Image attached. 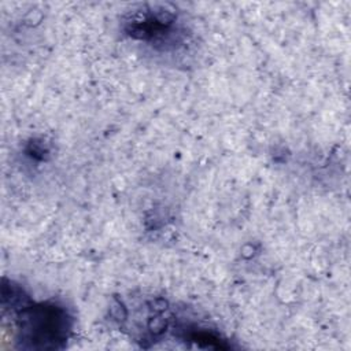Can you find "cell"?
<instances>
[{
  "instance_id": "7a4b0ae2",
  "label": "cell",
  "mask_w": 351,
  "mask_h": 351,
  "mask_svg": "<svg viewBox=\"0 0 351 351\" xmlns=\"http://www.w3.org/2000/svg\"><path fill=\"white\" fill-rule=\"evenodd\" d=\"M123 32L133 40L144 43L158 52L180 49L188 41V33L180 16L166 5L141 7L123 22Z\"/></svg>"
},
{
  "instance_id": "6da1fadb",
  "label": "cell",
  "mask_w": 351,
  "mask_h": 351,
  "mask_svg": "<svg viewBox=\"0 0 351 351\" xmlns=\"http://www.w3.org/2000/svg\"><path fill=\"white\" fill-rule=\"evenodd\" d=\"M4 308H10L14 315L19 348H62L71 335L73 318L63 306L49 302L34 303L14 284L3 285Z\"/></svg>"
}]
</instances>
